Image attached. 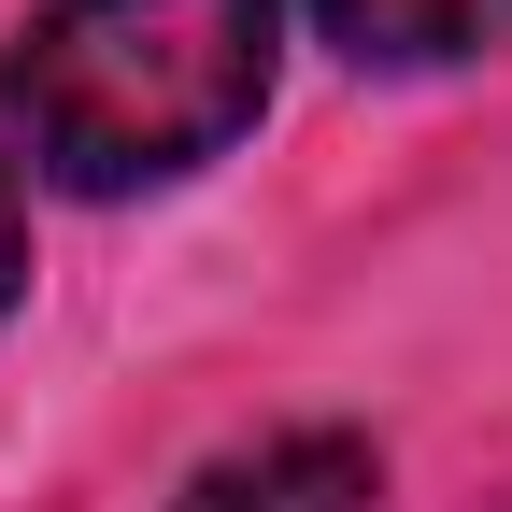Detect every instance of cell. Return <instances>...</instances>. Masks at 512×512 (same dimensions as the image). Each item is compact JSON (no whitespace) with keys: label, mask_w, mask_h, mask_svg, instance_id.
<instances>
[{"label":"cell","mask_w":512,"mask_h":512,"mask_svg":"<svg viewBox=\"0 0 512 512\" xmlns=\"http://www.w3.org/2000/svg\"><path fill=\"white\" fill-rule=\"evenodd\" d=\"M15 285H29V214H15V185H0V313H15Z\"/></svg>","instance_id":"cell-4"},{"label":"cell","mask_w":512,"mask_h":512,"mask_svg":"<svg viewBox=\"0 0 512 512\" xmlns=\"http://www.w3.org/2000/svg\"><path fill=\"white\" fill-rule=\"evenodd\" d=\"M356 72H456L512 43V0H313Z\"/></svg>","instance_id":"cell-3"},{"label":"cell","mask_w":512,"mask_h":512,"mask_svg":"<svg viewBox=\"0 0 512 512\" xmlns=\"http://www.w3.org/2000/svg\"><path fill=\"white\" fill-rule=\"evenodd\" d=\"M285 0H43L29 43L0 57V114L43 185L128 200L228 157L271 114Z\"/></svg>","instance_id":"cell-1"},{"label":"cell","mask_w":512,"mask_h":512,"mask_svg":"<svg viewBox=\"0 0 512 512\" xmlns=\"http://www.w3.org/2000/svg\"><path fill=\"white\" fill-rule=\"evenodd\" d=\"M370 498H384V456L356 427H271L242 456H214L171 512H370Z\"/></svg>","instance_id":"cell-2"}]
</instances>
